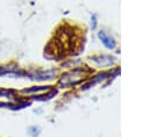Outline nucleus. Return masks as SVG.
<instances>
[{
  "mask_svg": "<svg viewBox=\"0 0 149 137\" xmlns=\"http://www.w3.org/2000/svg\"><path fill=\"white\" fill-rule=\"evenodd\" d=\"M17 94L13 89L0 88V107L15 106L17 103Z\"/></svg>",
  "mask_w": 149,
  "mask_h": 137,
  "instance_id": "obj_1",
  "label": "nucleus"
},
{
  "mask_svg": "<svg viewBox=\"0 0 149 137\" xmlns=\"http://www.w3.org/2000/svg\"><path fill=\"white\" fill-rule=\"evenodd\" d=\"M24 72L21 71L15 65H2L0 66V77H10V78H20L23 77Z\"/></svg>",
  "mask_w": 149,
  "mask_h": 137,
  "instance_id": "obj_2",
  "label": "nucleus"
},
{
  "mask_svg": "<svg viewBox=\"0 0 149 137\" xmlns=\"http://www.w3.org/2000/svg\"><path fill=\"white\" fill-rule=\"evenodd\" d=\"M37 131H38V129H37V128H35V127H31V128H29V134H30L31 136H35V135H37Z\"/></svg>",
  "mask_w": 149,
  "mask_h": 137,
  "instance_id": "obj_3",
  "label": "nucleus"
}]
</instances>
